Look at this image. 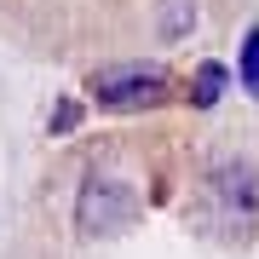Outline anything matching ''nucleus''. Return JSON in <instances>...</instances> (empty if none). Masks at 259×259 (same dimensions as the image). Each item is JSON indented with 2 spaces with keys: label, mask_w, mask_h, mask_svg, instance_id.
Listing matches in <instances>:
<instances>
[{
  "label": "nucleus",
  "mask_w": 259,
  "mask_h": 259,
  "mask_svg": "<svg viewBox=\"0 0 259 259\" xmlns=\"http://www.w3.org/2000/svg\"><path fill=\"white\" fill-rule=\"evenodd\" d=\"M139 219V190L115 173H87L81 190H75V231L87 242H104V236H121L127 225Z\"/></svg>",
  "instance_id": "1"
},
{
  "label": "nucleus",
  "mask_w": 259,
  "mask_h": 259,
  "mask_svg": "<svg viewBox=\"0 0 259 259\" xmlns=\"http://www.w3.org/2000/svg\"><path fill=\"white\" fill-rule=\"evenodd\" d=\"M190 29H196V0H161L156 35H161V40H185Z\"/></svg>",
  "instance_id": "5"
},
{
  "label": "nucleus",
  "mask_w": 259,
  "mask_h": 259,
  "mask_svg": "<svg viewBox=\"0 0 259 259\" xmlns=\"http://www.w3.org/2000/svg\"><path fill=\"white\" fill-rule=\"evenodd\" d=\"M75 127H81V104H75V98H58V104H52L47 133H75Z\"/></svg>",
  "instance_id": "7"
},
{
  "label": "nucleus",
  "mask_w": 259,
  "mask_h": 259,
  "mask_svg": "<svg viewBox=\"0 0 259 259\" xmlns=\"http://www.w3.org/2000/svg\"><path fill=\"white\" fill-rule=\"evenodd\" d=\"M231 64H219V58H207V64H196V75H190V104L196 110H213L219 104V93L231 87Z\"/></svg>",
  "instance_id": "4"
},
{
  "label": "nucleus",
  "mask_w": 259,
  "mask_h": 259,
  "mask_svg": "<svg viewBox=\"0 0 259 259\" xmlns=\"http://www.w3.org/2000/svg\"><path fill=\"white\" fill-rule=\"evenodd\" d=\"M213 196H219L225 213L253 219V213H259V173L248 161H219V167H213Z\"/></svg>",
  "instance_id": "3"
},
{
  "label": "nucleus",
  "mask_w": 259,
  "mask_h": 259,
  "mask_svg": "<svg viewBox=\"0 0 259 259\" xmlns=\"http://www.w3.org/2000/svg\"><path fill=\"white\" fill-rule=\"evenodd\" d=\"M167 93H173V81H167L161 64H110L87 81V98L98 110H115V115L156 110V104H167Z\"/></svg>",
  "instance_id": "2"
},
{
  "label": "nucleus",
  "mask_w": 259,
  "mask_h": 259,
  "mask_svg": "<svg viewBox=\"0 0 259 259\" xmlns=\"http://www.w3.org/2000/svg\"><path fill=\"white\" fill-rule=\"evenodd\" d=\"M236 81H242V93L259 104V29H248L242 47H236Z\"/></svg>",
  "instance_id": "6"
}]
</instances>
